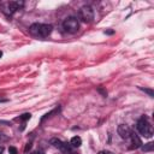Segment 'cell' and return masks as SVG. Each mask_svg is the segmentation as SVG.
I'll list each match as a JSON object with an SVG mask.
<instances>
[{"label":"cell","instance_id":"obj_1","mask_svg":"<svg viewBox=\"0 0 154 154\" xmlns=\"http://www.w3.org/2000/svg\"><path fill=\"white\" fill-rule=\"evenodd\" d=\"M53 30V26L51 24H41V23H34L30 25L29 31L34 36L38 37H47Z\"/></svg>","mask_w":154,"mask_h":154},{"label":"cell","instance_id":"obj_18","mask_svg":"<svg viewBox=\"0 0 154 154\" xmlns=\"http://www.w3.org/2000/svg\"><path fill=\"white\" fill-rule=\"evenodd\" d=\"M32 154H43V152H41V150H36V152L32 153Z\"/></svg>","mask_w":154,"mask_h":154},{"label":"cell","instance_id":"obj_5","mask_svg":"<svg viewBox=\"0 0 154 154\" xmlns=\"http://www.w3.org/2000/svg\"><path fill=\"white\" fill-rule=\"evenodd\" d=\"M51 144H53L55 148H58L64 154H71V146L65 143V142H63V141H60L59 138H52L51 140Z\"/></svg>","mask_w":154,"mask_h":154},{"label":"cell","instance_id":"obj_8","mask_svg":"<svg viewBox=\"0 0 154 154\" xmlns=\"http://www.w3.org/2000/svg\"><path fill=\"white\" fill-rule=\"evenodd\" d=\"M130 138H131V141H132V148H141L142 141H141V138L138 137V135H136L135 132H131Z\"/></svg>","mask_w":154,"mask_h":154},{"label":"cell","instance_id":"obj_17","mask_svg":"<svg viewBox=\"0 0 154 154\" xmlns=\"http://www.w3.org/2000/svg\"><path fill=\"white\" fill-rule=\"evenodd\" d=\"M99 154H113V153L108 152V150H101V152H99Z\"/></svg>","mask_w":154,"mask_h":154},{"label":"cell","instance_id":"obj_14","mask_svg":"<svg viewBox=\"0 0 154 154\" xmlns=\"http://www.w3.org/2000/svg\"><path fill=\"white\" fill-rule=\"evenodd\" d=\"M97 91H99V93H101L103 96H106V95H107V91H106V90H103L101 87H99V88H97Z\"/></svg>","mask_w":154,"mask_h":154},{"label":"cell","instance_id":"obj_20","mask_svg":"<svg viewBox=\"0 0 154 154\" xmlns=\"http://www.w3.org/2000/svg\"><path fill=\"white\" fill-rule=\"evenodd\" d=\"M1 57H2V52L0 51V58H1Z\"/></svg>","mask_w":154,"mask_h":154},{"label":"cell","instance_id":"obj_21","mask_svg":"<svg viewBox=\"0 0 154 154\" xmlns=\"http://www.w3.org/2000/svg\"><path fill=\"white\" fill-rule=\"evenodd\" d=\"M71 154H73V153H71Z\"/></svg>","mask_w":154,"mask_h":154},{"label":"cell","instance_id":"obj_12","mask_svg":"<svg viewBox=\"0 0 154 154\" xmlns=\"http://www.w3.org/2000/svg\"><path fill=\"white\" fill-rule=\"evenodd\" d=\"M57 111H58V108H55V109H53V111H51V112H49V113H46V114H45V116H43V117H42V118H41V122H43V120H45V119H47V118H48V117H51V116H52V114H53V113H55V112H57Z\"/></svg>","mask_w":154,"mask_h":154},{"label":"cell","instance_id":"obj_11","mask_svg":"<svg viewBox=\"0 0 154 154\" xmlns=\"http://www.w3.org/2000/svg\"><path fill=\"white\" fill-rule=\"evenodd\" d=\"M140 89H141V90H143L144 93H147L150 97H153V96H154V91H153L152 89H147V88H142V87H140Z\"/></svg>","mask_w":154,"mask_h":154},{"label":"cell","instance_id":"obj_3","mask_svg":"<svg viewBox=\"0 0 154 154\" xmlns=\"http://www.w3.org/2000/svg\"><path fill=\"white\" fill-rule=\"evenodd\" d=\"M63 29L65 32L69 34H75L78 31L79 29V22L76 17H67L64 22H63Z\"/></svg>","mask_w":154,"mask_h":154},{"label":"cell","instance_id":"obj_15","mask_svg":"<svg viewBox=\"0 0 154 154\" xmlns=\"http://www.w3.org/2000/svg\"><path fill=\"white\" fill-rule=\"evenodd\" d=\"M8 152H10V154H17V149L14 147H10L8 148Z\"/></svg>","mask_w":154,"mask_h":154},{"label":"cell","instance_id":"obj_4","mask_svg":"<svg viewBox=\"0 0 154 154\" xmlns=\"http://www.w3.org/2000/svg\"><path fill=\"white\" fill-rule=\"evenodd\" d=\"M78 18L84 22V23H89L94 19V10L90 6H83L81 7V10L78 11Z\"/></svg>","mask_w":154,"mask_h":154},{"label":"cell","instance_id":"obj_7","mask_svg":"<svg viewBox=\"0 0 154 154\" xmlns=\"http://www.w3.org/2000/svg\"><path fill=\"white\" fill-rule=\"evenodd\" d=\"M20 5H23V4H22V2H18V1H11V2H7L5 12L8 13V14H12V13H14V12L19 8Z\"/></svg>","mask_w":154,"mask_h":154},{"label":"cell","instance_id":"obj_6","mask_svg":"<svg viewBox=\"0 0 154 154\" xmlns=\"http://www.w3.org/2000/svg\"><path fill=\"white\" fill-rule=\"evenodd\" d=\"M117 131H118V135H119L122 138H124V140L130 138V135H131V132H132V131L130 130V128H129L128 125H125V124H120V125L118 126Z\"/></svg>","mask_w":154,"mask_h":154},{"label":"cell","instance_id":"obj_19","mask_svg":"<svg viewBox=\"0 0 154 154\" xmlns=\"http://www.w3.org/2000/svg\"><path fill=\"white\" fill-rule=\"evenodd\" d=\"M0 154H4V147L0 146Z\"/></svg>","mask_w":154,"mask_h":154},{"label":"cell","instance_id":"obj_9","mask_svg":"<svg viewBox=\"0 0 154 154\" xmlns=\"http://www.w3.org/2000/svg\"><path fill=\"white\" fill-rule=\"evenodd\" d=\"M70 144H71L72 147H79V146L82 144V140H81V137H79V136H75V137H72L71 141H70Z\"/></svg>","mask_w":154,"mask_h":154},{"label":"cell","instance_id":"obj_13","mask_svg":"<svg viewBox=\"0 0 154 154\" xmlns=\"http://www.w3.org/2000/svg\"><path fill=\"white\" fill-rule=\"evenodd\" d=\"M30 118H31V114H30V113H24V114L20 116L19 119H20V120H28V119H30Z\"/></svg>","mask_w":154,"mask_h":154},{"label":"cell","instance_id":"obj_10","mask_svg":"<svg viewBox=\"0 0 154 154\" xmlns=\"http://www.w3.org/2000/svg\"><path fill=\"white\" fill-rule=\"evenodd\" d=\"M141 149L143 152H150L154 149V143L153 142H149V143H146L144 146H141Z\"/></svg>","mask_w":154,"mask_h":154},{"label":"cell","instance_id":"obj_2","mask_svg":"<svg viewBox=\"0 0 154 154\" xmlns=\"http://www.w3.org/2000/svg\"><path fill=\"white\" fill-rule=\"evenodd\" d=\"M136 128H137V131H138L142 136L148 137V138H150V137L153 136V129H152V125L149 124V122H148L144 117H142V118L137 122Z\"/></svg>","mask_w":154,"mask_h":154},{"label":"cell","instance_id":"obj_16","mask_svg":"<svg viewBox=\"0 0 154 154\" xmlns=\"http://www.w3.org/2000/svg\"><path fill=\"white\" fill-rule=\"evenodd\" d=\"M30 148H31V142H28V143H26V146H25L24 152H25V153H28V150H29Z\"/></svg>","mask_w":154,"mask_h":154}]
</instances>
